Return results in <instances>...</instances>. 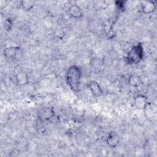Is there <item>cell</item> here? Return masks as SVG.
Here are the masks:
<instances>
[{"label":"cell","instance_id":"cell-1","mask_svg":"<svg viewBox=\"0 0 157 157\" xmlns=\"http://www.w3.org/2000/svg\"><path fill=\"white\" fill-rule=\"evenodd\" d=\"M82 77V70L78 66L72 65L70 66L66 72V82L74 91H78Z\"/></svg>","mask_w":157,"mask_h":157},{"label":"cell","instance_id":"cell-2","mask_svg":"<svg viewBox=\"0 0 157 157\" xmlns=\"http://www.w3.org/2000/svg\"><path fill=\"white\" fill-rule=\"evenodd\" d=\"M144 47L141 43L134 45L128 52L126 61L128 64H136L140 63L144 58Z\"/></svg>","mask_w":157,"mask_h":157},{"label":"cell","instance_id":"cell-3","mask_svg":"<svg viewBox=\"0 0 157 157\" xmlns=\"http://www.w3.org/2000/svg\"><path fill=\"white\" fill-rule=\"evenodd\" d=\"M38 118L41 121H47L50 120L55 115V112L52 107H44L40 108L37 113Z\"/></svg>","mask_w":157,"mask_h":157},{"label":"cell","instance_id":"cell-4","mask_svg":"<svg viewBox=\"0 0 157 157\" xmlns=\"http://www.w3.org/2000/svg\"><path fill=\"white\" fill-rule=\"evenodd\" d=\"M148 102V98L144 94H138L134 99V105L139 110H144Z\"/></svg>","mask_w":157,"mask_h":157},{"label":"cell","instance_id":"cell-5","mask_svg":"<svg viewBox=\"0 0 157 157\" xmlns=\"http://www.w3.org/2000/svg\"><path fill=\"white\" fill-rule=\"evenodd\" d=\"M87 86L91 93L96 97H100L102 96L103 93L102 89L98 82L95 80H91L90 81L88 84Z\"/></svg>","mask_w":157,"mask_h":157},{"label":"cell","instance_id":"cell-6","mask_svg":"<svg viewBox=\"0 0 157 157\" xmlns=\"http://www.w3.org/2000/svg\"><path fill=\"white\" fill-rule=\"evenodd\" d=\"M68 13L71 17L74 18L80 19L83 17V13L80 6L74 4L72 5L68 9Z\"/></svg>","mask_w":157,"mask_h":157},{"label":"cell","instance_id":"cell-7","mask_svg":"<svg viewBox=\"0 0 157 157\" xmlns=\"http://www.w3.org/2000/svg\"><path fill=\"white\" fill-rule=\"evenodd\" d=\"M120 141V138L118 135L115 132H110L109 133L107 139H106V142L107 144L112 148L116 147Z\"/></svg>","mask_w":157,"mask_h":157},{"label":"cell","instance_id":"cell-8","mask_svg":"<svg viewBox=\"0 0 157 157\" xmlns=\"http://www.w3.org/2000/svg\"><path fill=\"white\" fill-rule=\"evenodd\" d=\"M15 80L17 84L20 86H25L29 82V77L25 71H19L15 75Z\"/></svg>","mask_w":157,"mask_h":157},{"label":"cell","instance_id":"cell-9","mask_svg":"<svg viewBox=\"0 0 157 157\" xmlns=\"http://www.w3.org/2000/svg\"><path fill=\"white\" fill-rule=\"evenodd\" d=\"M19 50L18 47H9L4 49V57L9 60H12L15 58L17 56V52Z\"/></svg>","mask_w":157,"mask_h":157},{"label":"cell","instance_id":"cell-10","mask_svg":"<svg viewBox=\"0 0 157 157\" xmlns=\"http://www.w3.org/2000/svg\"><path fill=\"white\" fill-rule=\"evenodd\" d=\"M156 9V4L153 1H145L142 4V10L144 13H151Z\"/></svg>","mask_w":157,"mask_h":157},{"label":"cell","instance_id":"cell-11","mask_svg":"<svg viewBox=\"0 0 157 157\" xmlns=\"http://www.w3.org/2000/svg\"><path fill=\"white\" fill-rule=\"evenodd\" d=\"M128 83L132 86L137 87L142 84V80L139 75L134 74L129 77Z\"/></svg>","mask_w":157,"mask_h":157},{"label":"cell","instance_id":"cell-12","mask_svg":"<svg viewBox=\"0 0 157 157\" xmlns=\"http://www.w3.org/2000/svg\"><path fill=\"white\" fill-rule=\"evenodd\" d=\"M21 6L25 10H31L35 5V1L31 0H24L20 2Z\"/></svg>","mask_w":157,"mask_h":157},{"label":"cell","instance_id":"cell-13","mask_svg":"<svg viewBox=\"0 0 157 157\" xmlns=\"http://www.w3.org/2000/svg\"><path fill=\"white\" fill-rule=\"evenodd\" d=\"M11 26H12V23L10 20V19H8L5 22V25H4V27L7 30H9L11 28Z\"/></svg>","mask_w":157,"mask_h":157}]
</instances>
